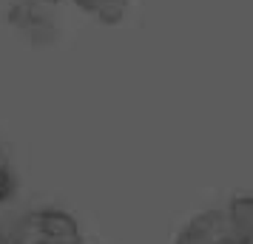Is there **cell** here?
<instances>
[{"mask_svg": "<svg viewBox=\"0 0 253 244\" xmlns=\"http://www.w3.org/2000/svg\"><path fill=\"white\" fill-rule=\"evenodd\" d=\"M9 23L20 29V35L32 43H48L54 37V17L51 6L35 3V0H12L9 6Z\"/></svg>", "mask_w": 253, "mask_h": 244, "instance_id": "cell-1", "label": "cell"}, {"mask_svg": "<svg viewBox=\"0 0 253 244\" xmlns=\"http://www.w3.org/2000/svg\"><path fill=\"white\" fill-rule=\"evenodd\" d=\"M35 3H43V6H54V3H60V0H35Z\"/></svg>", "mask_w": 253, "mask_h": 244, "instance_id": "cell-5", "label": "cell"}, {"mask_svg": "<svg viewBox=\"0 0 253 244\" xmlns=\"http://www.w3.org/2000/svg\"><path fill=\"white\" fill-rule=\"evenodd\" d=\"M80 244H83V242H80Z\"/></svg>", "mask_w": 253, "mask_h": 244, "instance_id": "cell-6", "label": "cell"}, {"mask_svg": "<svg viewBox=\"0 0 253 244\" xmlns=\"http://www.w3.org/2000/svg\"><path fill=\"white\" fill-rule=\"evenodd\" d=\"M74 3L88 14L100 17L103 23H117L123 9H126V0H74Z\"/></svg>", "mask_w": 253, "mask_h": 244, "instance_id": "cell-2", "label": "cell"}, {"mask_svg": "<svg viewBox=\"0 0 253 244\" xmlns=\"http://www.w3.org/2000/svg\"><path fill=\"white\" fill-rule=\"evenodd\" d=\"M0 244H17L12 233H0Z\"/></svg>", "mask_w": 253, "mask_h": 244, "instance_id": "cell-4", "label": "cell"}, {"mask_svg": "<svg viewBox=\"0 0 253 244\" xmlns=\"http://www.w3.org/2000/svg\"><path fill=\"white\" fill-rule=\"evenodd\" d=\"M0 190H6L9 196L14 190V176H12V168H9V159H6L3 151H0Z\"/></svg>", "mask_w": 253, "mask_h": 244, "instance_id": "cell-3", "label": "cell"}]
</instances>
